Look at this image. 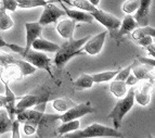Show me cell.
Listing matches in <instances>:
<instances>
[{"label": "cell", "instance_id": "obj_31", "mask_svg": "<svg viewBox=\"0 0 155 138\" xmlns=\"http://www.w3.org/2000/svg\"><path fill=\"white\" fill-rule=\"evenodd\" d=\"M139 3H140V0H126L122 5L123 12L131 15L132 13L136 12V11L138 10V8H139Z\"/></svg>", "mask_w": 155, "mask_h": 138}, {"label": "cell", "instance_id": "obj_20", "mask_svg": "<svg viewBox=\"0 0 155 138\" xmlns=\"http://www.w3.org/2000/svg\"><path fill=\"white\" fill-rule=\"evenodd\" d=\"M132 74L134 75V77L137 78L138 81H150L153 82V71L154 69L150 68V66H145V65H139V66H134L131 69Z\"/></svg>", "mask_w": 155, "mask_h": 138}, {"label": "cell", "instance_id": "obj_27", "mask_svg": "<svg viewBox=\"0 0 155 138\" xmlns=\"http://www.w3.org/2000/svg\"><path fill=\"white\" fill-rule=\"evenodd\" d=\"M13 26H14V22L12 18L8 14V11L1 7L0 8V32L8 31L12 29Z\"/></svg>", "mask_w": 155, "mask_h": 138}, {"label": "cell", "instance_id": "obj_3", "mask_svg": "<svg viewBox=\"0 0 155 138\" xmlns=\"http://www.w3.org/2000/svg\"><path fill=\"white\" fill-rule=\"evenodd\" d=\"M134 104V88H130L127 91L126 96L122 99H119L116 106L113 108L109 115L106 116V120H111L113 122V125L115 130H119L122 125L123 119L127 115L132 109Z\"/></svg>", "mask_w": 155, "mask_h": 138}, {"label": "cell", "instance_id": "obj_29", "mask_svg": "<svg viewBox=\"0 0 155 138\" xmlns=\"http://www.w3.org/2000/svg\"><path fill=\"white\" fill-rule=\"evenodd\" d=\"M119 70H114V71H105V72H100V73L92 74V79L93 83L100 84V83H105V82L112 81L116 74L118 73Z\"/></svg>", "mask_w": 155, "mask_h": 138}, {"label": "cell", "instance_id": "obj_28", "mask_svg": "<svg viewBox=\"0 0 155 138\" xmlns=\"http://www.w3.org/2000/svg\"><path fill=\"white\" fill-rule=\"evenodd\" d=\"M51 1H46V0H16L18 9H33L38 8V7H46L48 3Z\"/></svg>", "mask_w": 155, "mask_h": 138}, {"label": "cell", "instance_id": "obj_42", "mask_svg": "<svg viewBox=\"0 0 155 138\" xmlns=\"http://www.w3.org/2000/svg\"><path fill=\"white\" fill-rule=\"evenodd\" d=\"M147 138H154V137H153L152 135H149V136H147Z\"/></svg>", "mask_w": 155, "mask_h": 138}, {"label": "cell", "instance_id": "obj_11", "mask_svg": "<svg viewBox=\"0 0 155 138\" xmlns=\"http://www.w3.org/2000/svg\"><path fill=\"white\" fill-rule=\"evenodd\" d=\"M49 95H26L16 100V113L22 112L26 109H31L40 102L48 101ZM15 113V114H16Z\"/></svg>", "mask_w": 155, "mask_h": 138}, {"label": "cell", "instance_id": "obj_16", "mask_svg": "<svg viewBox=\"0 0 155 138\" xmlns=\"http://www.w3.org/2000/svg\"><path fill=\"white\" fill-rule=\"evenodd\" d=\"M77 23L71 19H63L58 22L57 24V32L62 38L66 40L74 39V31H75Z\"/></svg>", "mask_w": 155, "mask_h": 138}, {"label": "cell", "instance_id": "obj_15", "mask_svg": "<svg viewBox=\"0 0 155 138\" xmlns=\"http://www.w3.org/2000/svg\"><path fill=\"white\" fill-rule=\"evenodd\" d=\"M60 2L62 5V8L65 13V15L68 16V19H71L73 21H75L76 23H78V22L79 23H92L93 22V18L90 13L85 12V11H81V10H76V9H70L67 8L62 1H60Z\"/></svg>", "mask_w": 155, "mask_h": 138}, {"label": "cell", "instance_id": "obj_32", "mask_svg": "<svg viewBox=\"0 0 155 138\" xmlns=\"http://www.w3.org/2000/svg\"><path fill=\"white\" fill-rule=\"evenodd\" d=\"M134 68L132 65H128L127 68L123 69V70H119L118 73L116 74V76L114 77L115 81H120V82H125L127 79V77L129 76V74L131 73V69Z\"/></svg>", "mask_w": 155, "mask_h": 138}, {"label": "cell", "instance_id": "obj_19", "mask_svg": "<svg viewBox=\"0 0 155 138\" xmlns=\"http://www.w3.org/2000/svg\"><path fill=\"white\" fill-rule=\"evenodd\" d=\"M137 27H139V26H138L137 22L134 21V16L130 15V14H127L122 21V24H120V27H119L118 32H117L116 36L122 37L126 34L132 33Z\"/></svg>", "mask_w": 155, "mask_h": 138}, {"label": "cell", "instance_id": "obj_37", "mask_svg": "<svg viewBox=\"0 0 155 138\" xmlns=\"http://www.w3.org/2000/svg\"><path fill=\"white\" fill-rule=\"evenodd\" d=\"M137 42L142 47H147L149 45L154 44V38L151 36H144L142 38H140L139 40H137Z\"/></svg>", "mask_w": 155, "mask_h": 138}, {"label": "cell", "instance_id": "obj_17", "mask_svg": "<svg viewBox=\"0 0 155 138\" xmlns=\"http://www.w3.org/2000/svg\"><path fill=\"white\" fill-rule=\"evenodd\" d=\"M23 75H22L20 69L14 64L7 65L3 68V70L1 71L0 73V81L1 82H10L12 81H18V79H22Z\"/></svg>", "mask_w": 155, "mask_h": 138}, {"label": "cell", "instance_id": "obj_9", "mask_svg": "<svg viewBox=\"0 0 155 138\" xmlns=\"http://www.w3.org/2000/svg\"><path fill=\"white\" fill-rule=\"evenodd\" d=\"M106 34H107V32L104 31V32H101L100 34H97L96 36H91L85 42L81 50L85 52L86 55H89V56L99 55L104 46Z\"/></svg>", "mask_w": 155, "mask_h": 138}, {"label": "cell", "instance_id": "obj_30", "mask_svg": "<svg viewBox=\"0 0 155 138\" xmlns=\"http://www.w3.org/2000/svg\"><path fill=\"white\" fill-rule=\"evenodd\" d=\"M12 124L13 121L9 117L8 113L5 112V110H1L0 111V135L11 132Z\"/></svg>", "mask_w": 155, "mask_h": 138}, {"label": "cell", "instance_id": "obj_40", "mask_svg": "<svg viewBox=\"0 0 155 138\" xmlns=\"http://www.w3.org/2000/svg\"><path fill=\"white\" fill-rule=\"evenodd\" d=\"M3 47H9V42H7L2 37L0 36V48H3Z\"/></svg>", "mask_w": 155, "mask_h": 138}, {"label": "cell", "instance_id": "obj_24", "mask_svg": "<svg viewBox=\"0 0 155 138\" xmlns=\"http://www.w3.org/2000/svg\"><path fill=\"white\" fill-rule=\"evenodd\" d=\"M79 127H80V122L77 120L70 121V122H64L57 128V134H59L61 136L66 135V134L74 133V132L78 130Z\"/></svg>", "mask_w": 155, "mask_h": 138}, {"label": "cell", "instance_id": "obj_22", "mask_svg": "<svg viewBox=\"0 0 155 138\" xmlns=\"http://www.w3.org/2000/svg\"><path fill=\"white\" fill-rule=\"evenodd\" d=\"M74 106H76V103L73 100H71L70 98H58L52 101V107L57 112L64 113L67 110H70L71 108H73Z\"/></svg>", "mask_w": 155, "mask_h": 138}, {"label": "cell", "instance_id": "obj_2", "mask_svg": "<svg viewBox=\"0 0 155 138\" xmlns=\"http://www.w3.org/2000/svg\"><path fill=\"white\" fill-rule=\"evenodd\" d=\"M62 138H101V137H114L124 138V134L119 130L105 126L100 123H92L84 130H78L74 133L61 136Z\"/></svg>", "mask_w": 155, "mask_h": 138}, {"label": "cell", "instance_id": "obj_39", "mask_svg": "<svg viewBox=\"0 0 155 138\" xmlns=\"http://www.w3.org/2000/svg\"><path fill=\"white\" fill-rule=\"evenodd\" d=\"M145 48V50L147 51V53L151 56V57L154 59V57H155V45L154 44H151V45H149L147 47H144Z\"/></svg>", "mask_w": 155, "mask_h": 138}, {"label": "cell", "instance_id": "obj_26", "mask_svg": "<svg viewBox=\"0 0 155 138\" xmlns=\"http://www.w3.org/2000/svg\"><path fill=\"white\" fill-rule=\"evenodd\" d=\"M131 36L136 42L144 36H151L154 38L155 29H154V27H152V26H150V25L142 26V27H137V29L131 33Z\"/></svg>", "mask_w": 155, "mask_h": 138}, {"label": "cell", "instance_id": "obj_10", "mask_svg": "<svg viewBox=\"0 0 155 138\" xmlns=\"http://www.w3.org/2000/svg\"><path fill=\"white\" fill-rule=\"evenodd\" d=\"M5 86V95H2V107L5 108V112L8 113L9 117L11 120H15V113H16V100L18 97L14 95L12 89L9 86L8 82H2Z\"/></svg>", "mask_w": 155, "mask_h": 138}, {"label": "cell", "instance_id": "obj_1", "mask_svg": "<svg viewBox=\"0 0 155 138\" xmlns=\"http://www.w3.org/2000/svg\"><path fill=\"white\" fill-rule=\"evenodd\" d=\"M90 37V35H88L80 39H71L64 42L62 46H60L59 50L55 52V57L53 60L55 66L58 69H63L66 65V63L72 60L73 58L85 55L81 48Z\"/></svg>", "mask_w": 155, "mask_h": 138}, {"label": "cell", "instance_id": "obj_7", "mask_svg": "<svg viewBox=\"0 0 155 138\" xmlns=\"http://www.w3.org/2000/svg\"><path fill=\"white\" fill-rule=\"evenodd\" d=\"M96 109L91 106L90 101L84 102V103H79L71 108L70 110H67L66 112L59 114L58 116V121H61L62 123L64 122H70V121H75L79 120L80 117L85 116L87 114H91L94 113Z\"/></svg>", "mask_w": 155, "mask_h": 138}, {"label": "cell", "instance_id": "obj_13", "mask_svg": "<svg viewBox=\"0 0 155 138\" xmlns=\"http://www.w3.org/2000/svg\"><path fill=\"white\" fill-rule=\"evenodd\" d=\"M153 88V82L143 81L142 85L137 90L134 89V102L142 107H147L151 102V90Z\"/></svg>", "mask_w": 155, "mask_h": 138}, {"label": "cell", "instance_id": "obj_25", "mask_svg": "<svg viewBox=\"0 0 155 138\" xmlns=\"http://www.w3.org/2000/svg\"><path fill=\"white\" fill-rule=\"evenodd\" d=\"M110 91L114 95L115 97L122 99L126 96L127 91V85L125 84V82H120V81H115L114 79L111 84H110Z\"/></svg>", "mask_w": 155, "mask_h": 138}, {"label": "cell", "instance_id": "obj_35", "mask_svg": "<svg viewBox=\"0 0 155 138\" xmlns=\"http://www.w3.org/2000/svg\"><path fill=\"white\" fill-rule=\"evenodd\" d=\"M11 138H21V132H20V123L18 121L14 120L11 130Z\"/></svg>", "mask_w": 155, "mask_h": 138}, {"label": "cell", "instance_id": "obj_41", "mask_svg": "<svg viewBox=\"0 0 155 138\" xmlns=\"http://www.w3.org/2000/svg\"><path fill=\"white\" fill-rule=\"evenodd\" d=\"M88 1L92 5H94V7H97V8H98V5H100V1H101V0H88Z\"/></svg>", "mask_w": 155, "mask_h": 138}, {"label": "cell", "instance_id": "obj_34", "mask_svg": "<svg viewBox=\"0 0 155 138\" xmlns=\"http://www.w3.org/2000/svg\"><path fill=\"white\" fill-rule=\"evenodd\" d=\"M2 1V7L3 9H5L7 11H11V12H14V11L18 9V3H16V0H1Z\"/></svg>", "mask_w": 155, "mask_h": 138}, {"label": "cell", "instance_id": "obj_18", "mask_svg": "<svg viewBox=\"0 0 155 138\" xmlns=\"http://www.w3.org/2000/svg\"><path fill=\"white\" fill-rule=\"evenodd\" d=\"M60 46L55 42H52L50 40L42 38H37L35 42L31 44V49L36 50V51H48V52H57L59 50Z\"/></svg>", "mask_w": 155, "mask_h": 138}, {"label": "cell", "instance_id": "obj_23", "mask_svg": "<svg viewBox=\"0 0 155 138\" xmlns=\"http://www.w3.org/2000/svg\"><path fill=\"white\" fill-rule=\"evenodd\" d=\"M60 1H63V2L67 3V5H73L75 8H78L77 10H81L85 11V12L88 13H92L97 10V7L92 5L88 0H73V1H70V0H60Z\"/></svg>", "mask_w": 155, "mask_h": 138}, {"label": "cell", "instance_id": "obj_12", "mask_svg": "<svg viewBox=\"0 0 155 138\" xmlns=\"http://www.w3.org/2000/svg\"><path fill=\"white\" fill-rule=\"evenodd\" d=\"M25 32H26V45L24 47L23 56L26 52L29 51L33 44L37 38L41 37L42 33V26L38 22H27L25 23ZM22 56V57H23Z\"/></svg>", "mask_w": 155, "mask_h": 138}, {"label": "cell", "instance_id": "obj_21", "mask_svg": "<svg viewBox=\"0 0 155 138\" xmlns=\"http://www.w3.org/2000/svg\"><path fill=\"white\" fill-rule=\"evenodd\" d=\"M93 79L91 74H81L79 77L74 82V88L76 90H85V89H90L93 86Z\"/></svg>", "mask_w": 155, "mask_h": 138}, {"label": "cell", "instance_id": "obj_36", "mask_svg": "<svg viewBox=\"0 0 155 138\" xmlns=\"http://www.w3.org/2000/svg\"><path fill=\"white\" fill-rule=\"evenodd\" d=\"M138 60L142 65L150 66V68H155V60L153 58H145V57H138Z\"/></svg>", "mask_w": 155, "mask_h": 138}, {"label": "cell", "instance_id": "obj_5", "mask_svg": "<svg viewBox=\"0 0 155 138\" xmlns=\"http://www.w3.org/2000/svg\"><path fill=\"white\" fill-rule=\"evenodd\" d=\"M47 102L44 101L40 102L39 104L35 106V108H31V109H26L22 112H18L15 114L16 121H18V123H33V124H36V125H40L42 119H44L45 115V110L47 107Z\"/></svg>", "mask_w": 155, "mask_h": 138}, {"label": "cell", "instance_id": "obj_8", "mask_svg": "<svg viewBox=\"0 0 155 138\" xmlns=\"http://www.w3.org/2000/svg\"><path fill=\"white\" fill-rule=\"evenodd\" d=\"M63 15H65V13L63 10L58 7V5H53L52 1L45 7V10L42 11L41 15L39 18L38 23L44 27L45 25H49L51 23H57Z\"/></svg>", "mask_w": 155, "mask_h": 138}, {"label": "cell", "instance_id": "obj_14", "mask_svg": "<svg viewBox=\"0 0 155 138\" xmlns=\"http://www.w3.org/2000/svg\"><path fill=\"white\" fill-rule=\"evenodd\" d=\"M152 0H140L139 8L136 11L134 19L139 27L149 25V15H150Z\"/></svg>", "mask_w": 155, "mask_h": 138}, {"label": "cell", "instance_id": "obj_38", "mask_svg": "<svg viewBox=\"0 0 155 138\" xmlns=\"http://www.w3.org/2000/svg\"><path fill=\"white\" fill-rule=\"evenodd\" d=\"M138 79L136 77H134V75L132 73L129 74V76L127 77V79L125 81V84H126L127 86H134L136 84H138Z\"/></svg>", "mask_w": 155, "mask_h": 138}, {"label": "cell", "instance_id": "obj_33", "mask_svg": "<svg viewBox=\"0 0 155 138\" xmlns=\"http://www.w3.org/2000/svg\"><path fill=\"white\" fill-rule=\"evenodd\" d=\"M39 126L36 125V124H33V123H24L23 126V132L25 135L27 136H31L37 132V128Z\"/></svg>", "mask_w": 155, "mask_h": 138}, {"label": "cell", "instance_id": "obj_6", "mask_svg": "<svg viewBox=\"0 0 155 138\" xmlns=\"http://www.w3.org/2000/svg\"><path fill=\"white\" fill-rule=\"evenodd\" d=\"M23 59L31 64L34 68L36 69H41V70H46L50 76L53 77V73L51 71V64H52V59H50L48 56L40 51H36V50L31 49L27 51L25 55L23 56Z\"/></svg>", "mask_w": 155, "mask_h": 138}, {"label": "cell", "instance_id": "obj_4", "mask_svg": "<svg viewBox=\"0 0 155 138\" xmlns=\"http://www.w3.org/2000/svg\"><path fill=\"white\" fill-rule=\"evenodd\" d=\"M90 14L92 15L93 20H96L97 22L102 24L104 27H106V29L111 34L112 37L116 36L117 32H118L119 27H120V24H122V20L120 19L116 18V16L111 14V13H107L99 8L94 12L90 13Z\"/></svg>", "mask_w": 155, "mask_h": 138}, {"label": "cell", "instance_id": "obj_43", "mask_svg": "<svg viewBox=\"0 0 155 138\" xmlns=\"http://www.w3.org/2000/svg\"><path fill=\"white\" fill-rule=\"evenodd\" d=\"M0 108H2V103L1 102H0Z\"/></svg>", "mask_w": 155, "mask_h": 138}]
</instances>
